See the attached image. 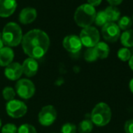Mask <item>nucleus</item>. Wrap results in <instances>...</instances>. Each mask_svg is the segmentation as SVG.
Masks as SVG:
<instances>
[{
  "label": "nucleus",
  "instance_id": "1",
  "mask_svg": "<svg viewBox=\"0 0 133 133\" xmlns=\"http://www.w3.org/2000/svg\"><path fill=\"white\" fill-rule=\"evenodd\" d=\"M50 43L47 33L40 29H33L23 35L21 45L23 52L29 58L39 59L48 52Z\"/></svg>",
  "mask_w": 133,
  "mask_h": 133
},
{
  "label": "nucleus",
  "instance_id": "2",
  "mask_svg": "<svg viewBox=\"0 0 133 133\" xmlns=\"http://www.w3.org/2000/svg\"><path fill=\"white\" fill-rule=\"evenodd\" d=\"M23 34L20 26L15 22H9L5 25L2 31V38L5 46L16 47L22 42Z\"/></svg>",
  "mask_w": 133,
  "mask_h": 133
},
{
  "label": "nucleus",
  "instance_id": "3",
  "mask_svg": "<svg viewBox=\"0 0 133 133\" xmlns=\"http://www.w3.org/2000/svg\"><path fill=\"white\" fill-rule=\"evenodd\" d=\"M95 7L90 5L88 3L82 4L75 11L74 20L77 26L85 28L90 26L94 23L96 17Z\"/></svg>",
  "mask_w": 133,
  "mask_h": 133
},
{
  "label": "nucleus",
  "instance_id": "4",
  "mask_svg": "<svg viewBox=\"0 0 133 133\" xmlns=\"http://www.w3.org/2000/svg\"><path fill=\"white\" fill-rule=\"evenodd\" d=\"M111 115L110 106L104 102H100L93 108L90 114V120L94 125L98 127H104L111 122Z\"/></svg>",
  "mask_w": 133,
  "mask_h": 133
},
{
  "label": "nucleus",
  "instance_id": "5",
  "mask_svg": "<svg viewBox=\"0 0 133 133\" xmlns=\"http://www.w3.org/2000/svg\"><path fill=\"white\" fill-rule=\"evenodd\" d=\"M16 94L22 99L28 100L35 94L36 88L34 83L29 79H19L15 85Z\"/></svg>",
  "mask_w": 133,
  "mask_h": 133
},
{
  "label": "nucleus",
  "instance_id": "6",
  "mask_svg": "<svg viewBox=\"0 0 133 133\" xmlns=\"http://www.w3.org/2000/svg\"><path fill=\"white\" fill-rule=\"evenodd\" d=\"M79 37L82 44L87 48H94L100 41V33L92 26L83 28Z\"/></svg>",
  "mask_w": 133,
  "mask_h": 133
},
{
  "label": "nucleus",
  "instance_id": "7",
  "mask_svg": "<svg viewBox=\"0 0 133 133\" xmlns=\"http://www.w3.org/2000/svg\"><path fill=\"white\" fill-rule=\"evenodd\" d=\"M5 111L9 117L12 118H20L26 115L27 112V106L23 101L13 99L7 102Z\"/></svg>",
  "mask_w": 133,
  "mask_h": 133
},
{
  "label": "nucleus",
  "instance_id": "8",
  "mask_svg": "<svg viewBox=\"0 0 133 133\" xmlns=\"http://www.w3.org/2000/svg\"><path fill=\"white\" fill-rule=\"evenodd\" d=\"M57 118V111L53 105L44 106L38 114V122L42 126L51 125Z\"/></svg>",
  "mask_w": 133,
  "mask_h": 133
},
{
  "label": "nucleus",
  "instance_id": "9",
  "mask_svg": "<svg viewBox=\"0 0 133 133\" xmlns=\"http://www.w3.org/2000/svg\"><path fill=\"white\" fill-rule=\"evenodd\" d=\"M101 34L106 41L114 43L120 38L121 30L115 23L108 22L102 26Z\"/></svg>",
  "mask_w": 133,
  "mask_h": 133
},
{
  "label": "nucleus",
  "instance_id": "10",
  "mask_svg": "<svg viewBox=\"0 0 133 133\" xmlns=\"http://www.w3.org/2000/svg\"><path fill=\"white\" fill-rule=\"evenodd\" d=\"M62 45L67 51L72 54L79 52L83 47L79 37L75 34H70L65 37L62 41Z\"/></svg>",
  "mask_w": 133,
  "mask_h": 133
},
{
  "label": "nucleus",
  "instance_id": "11",
  "mask_svg": "<svg viewBox=\"0 0 133 133\" xmlns=\"http://www.w3.org/2000/svg\"><path fill=\"white\" fill-rule=\"evenodd\" d=\"M23 74L22 65L19 62H12L11 64L5 67L4 75L8 79L11 81H17L20 79Z\"/></svg>",
  "mask_w": 133,
  "mask_h": 133
},
{
  "label": "nucleus",
  "instance_id": "12",
  "mask_svg": "<svg viewBox=\"0 0 133 133\" xmlns=\"http://www.w3.org/2000/svg\"><path fill=\"white\" fill-rule=\"evenodd\" d=\"M21 65L23 69V73L27 77H33L38 72L39 65L37 62V59L28 57L23 61Z\"/></svg>",
  "mask_w": 133,
  "mask_h": 133
},
{
  "label": "nucleus",
  "instance_id": "13",
  "mask_svg": "<svg viewBox=\"0 0 133 133\" xmlns=\"http://www.w3.org/2000/svg\"><path fill=\"white\" fill-rule=\"evenodd\" d=\"M37 16V10L33 7H26L23 9L19 14V21L23 25L33 23Z\"/></svg>",
  "mask_w": 133,
  "mask_h": 133
},
{
  "label": "nucleus",
  "instance_id": "14",
  "mask_svg": "<svg viewBox=\"0 0 133 133\" xmlns=\"http://www.w3.org/2000/svg\"><path fill=\"white\" fill-rule=\"evenodd\" d=\"M17 2L16 0H0V17L6 18L16 11Z\"/></svg>",
  "mask_w": 133,
  "mask_h": 133
},
{
  "label": "nucleus",
  "instance_id": "15",
  "mask_svg": "<svg viewBox=\"0 0 133 133\" xmlns=\"http://www.w3.org/2000/svg\"><path fill=\"white\" fill-rule=\"evenodd\" d=\"M14 51L10 47L4 46L0 50V66L6 67L13 62Z\"/></svg>",
  "mask_w": 133,
  "mask_h": 133
},
{
  "label": "nucleus",
  "instance_id": "16",
  "mask_svg": "<svg viewBox=\"0 0 133 133\" xmlns=\"http://www.w3.org/2000/svg\"><path fill=\"white\" fill-rule=\"evenodd\" d=\"M94 48L97 52L98 58L105 59L108 57L110 53V48L107 43L103 41H99Z\"/></svg>",
  "mask_w": 133,
  "mask_h": 133
},
{
  "label": "nucleus",
  "instance_id": "17",
  "mask_svg": "<svg viewBox=\"0 0 133 133\" xmlns=\"http://www.w3.org/2000/svg\"><path fill=\"white\" fill-rule=\"evenodd\" d=\"M108 21L109 22H113L115 23V21H118L120 17H121V12L120 10L116 7V6H113V5H109L108 7H107L104 10Z\"/></svg>",
  "mask_w": 133,
  "mask_h": 133
},
{
  "label": "nucleus",
  "instance_id": "18",
  "mask_svg": "<svg viewBox=\"0 0 133 133\" xmlns=\"http://www.w3.org/2000/svg\"><path fill=\"white\" fill-rule=\"evenodd\" d=\"M120 41L122 44L125 48L133 47V30H127L123 31L120 36Z\"/></svg>",
  "mask_w": 133,
  "mask_h": 133
},
{
  "label": "nucleus",
  "instance_id": "19",
  "mask_svg": "<svg viewBox=\"0 0 133 133\" xmlns=\"http://www.w3.org/2000/svg\"><path fill=\"white\" fill-rule=\"evenodd\" d=\"M94 129V123L90 119L83 120L78 126V131L79 133H90Z\"/></svg>",
  "mask_w": 133,
  "mask_h": 133
},
{
  "label": "nucleus",
  "instance_id": "20",
  "mask_svg": "<svg viewBox=\"0 0 133 133\" xmlns=\"http://www.w3.org/2000/svg\"><path fill=\"white\" fill-rule=\"evenodd\" d=\"M118 21V27L120 28V30H122L123 31L129 30L133 23L132 18H130L128 16H123L120 17V19Z\"/></svg>",
  "mask_w": 133,
  "mask_h": 133
},
{
  "label": "nucleus",
  "instance_id": "21",
  "mask_svg": "<svg viewBox=\"0 0 133 133\" xmlns=\"http://www.w3.org/2000/svg\"><path fill=\"white\" fill-rule=\"evenodd\" d=\"M108 22L109 21H108V16H107L104 10H101V11H99V12H97L96 17H95V19H94V23L97 26L102 27L106 23H108Z\"/></svg>",
  "mask_w": 133,
  "mask_h": 133
},
{
  "label": "nucleus",
  "instance_id": "22",
  "mask_svg": "<svg viewBox=\"0 0 133 133\" xmlns=\"http://www.w3.org/2000/svg\"><path fill=\"white\" fill-rule=\"evenodd\" d=\"M84 59L87 62H94L98 59V56L94 48H87L84 52Z\"/></svg>",
  "mask_w": 133,
  "mask_h": 133
},
{
  "label": "nucleus",
  "instance_id": "23",
  "mask_svg": "<svg viewBox=\"0 0 133 133\" xmlns=\"http://www.w3.org/2000/svg\"><path fill=\"white\" fill-rule=\"evenodd\" d=\"M2 97L5 101H10L13 99H15V97L16 95V90L11 87H5L2 92Z\"/></svg>",
  "mask_w": 133,
  "mask_h": 133
},
{
  "label": "nucleus",
  "instance_id": "24",
  "mask_svg": "<svg viewBox=\"0 0 133 133\" xmlns=\"http://www.w3.org/2000/svg\"><path fill=\"white\" fill-rule=\"evenodd\" d=\"M132 57L131 51L128 48H122L118 51V58L122 62H129L130 58Z\"/></svg>",
  "mask_w": 133,
  "mask_h": 133
},
{
  "label": "nucleus",
  "instance_id": "25",
  "mask_svg": "<svg viewBox=\"0 0 133 133\" xmlns=\"http://www.w3.org/2000/svg\"><path fill=\"white\" fill-rule=\"evenodd\" d=\"M17 133H37L35 127L30 124H23L17 130Z\"/></svg>",
  "mask_w": 133,
  "mask_h": 133
},
{
  "label": "nucleus",
  "instance_id": "26",
  "mask_svg": "<svg viewBox=\"0 0 133 133\" xmlns=\"http://www.w3.org/2000/svg\"><path fill=\"white\" fill-rule=\"evenodd\" d=\"M18 128L15 124L7 123L1 129V133H17Z\"/></svg>",
  "mask_w": 133,
  "mask_h": 133
},
{
  "label": "nucleus",
  "instance_id": "27",
  "mask_svg": "<svg viewBox=\"0 0 133 133\" xmlns=\"http://www.w3.org/2000/svg\"><path fill=\"white\" fill-rule=\"evenodd\" d=\"M77 127L72 123H65L61 128V133H76Z\"/></svg>",
  "mask_w": 133,
  "mask_h": 133
},
{
  "label": "nucleus",
  "instance_id": "28",
  "mask_svg": "<svg viewBox=\"0 0 133 133\" xmlns=\"http://www.w3.org/2000/svg\"><path fill=\"white\" fill-rule=\"evenodd\" d=\"M124 128L125 133H133V118L126 121Z\"/></svg>",
  "mask_w": 133,
  "mask_h": 133
},
{
  "label": "nucleus",
  "instance_id": "29",
  "mask_svg": "<svg viewBox=\"0 0 133 133\" xmlns=\"http://www.w3.org/2000/svg\"><path fill=\"white\" fill-rule=\"evenodd\" d=\"M101 2L102 0H87V3L94 7L98 6L101 3Z\"/></svg>",
  "mask_w": 133,
  "mask_h": 133
},
{
  "label": "nucleus",
  "instance_id": "30",
  "mask_svg": "<svg viewBox=\"0 0 133 133\" xmlns=\"http://www.w3.org/2000/svg\"><path fill=\"white\" fill-rule=\"evenodd\" d=\"M107 2H108L111 5L116 6V5H120V4L123 2V0H107Z\"/></svg>",
  "mask_w": 133,
  "mask_h": 133
},
{
  "label": "nucleus",
  "instance_id": "31",
  "mask_svg": "<svg viewBox=\"0 0 133 133\" xmlns=\"http://www.w3.org/2000/svg\"><path fill=\"white\" fill-rule=\"evenodd\" d=\"M129 65L130 69L133 71V55H132V57L129 60Z\"/></svg>",
  "mask_w": 133,
  "mask_h": 133
},
{
  "label": "nucleus",
  "instance_id": "32",
  "mask_svg": "<svg viewBox=\"0 0 133 133\" xmlns=\"http://www.w3.org/2000/svg\"><path fill=\"white\" fill-rule=\"evenodd\" d=\"M129 89H130V91L133 94V78L130 80L129 82Z\"/></svg>",
  "mask_w": 133,
  "mask_h": 133
},
{
  "label": "nucleus",
  "instance_id": "33",
  "mask_svg": "<svg viewBox=\"0 0 133 133\" xmlns=\"http://www.w3.org/2000/svg\"><path fill=\"white\" fill-rule=\"evenodd\" d=\"M4 43H3V41H2V33H0V50L4 47Z\"/></svg>",
  "mask_w": 133,
  "mask_h": 133
},
{
  "label": "nucleus",
  "instance_id": "34",
  "mask_svg": "<svg viewBox=\"0 0 133 133\" xmlns=\"http://www.w3.org/2000/svg\"><path fill=\"white\" fill-rule=\"evenodd\" d=\"M2 120H1V118H0V129H2Z\"/></svg>",
  "mask_w": 133,
  "mask_h": 133
},
{
  "label": "nucleus",
  "instance_id": "35",
  "mask_svg": "<svg viewBox=\"0 0 133 133\" xmlns=\"http://www.w3.org/2000/svg\"><path fill=\"white\" fill-rule=\"evenodd\" d=\"M132 22H133V15H132Z\"/></svg>",
  "mask_w": 133,
  "mask_h": 133
}]
</instances>
